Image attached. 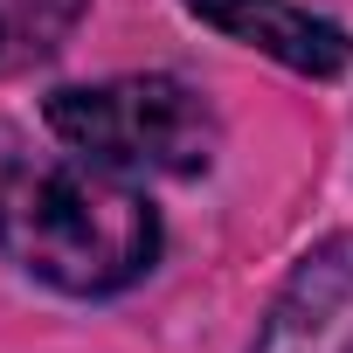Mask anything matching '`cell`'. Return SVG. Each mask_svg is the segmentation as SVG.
<instances>
[{"label":"cell","mask_w":353,"mask_h":353,"mask_svg":"<svg viewBox=\"0 0 353 353\" xmlns=\"http://www.w3.org/2000/svg\"><path fill=\"white\" fill-rule=\"evenodd\" d=\"M0 256L63 298H118L159 263V208L83 152L0 173Z\"/></svg>","instance_id":"6da1fadb"},{"label":"cell","mask_w":353,"mask_h":353,"mask_svg":"<svg viewBox=\"0 0 353 353\" xmlns=\"http://www.w3.org/2000/svg\"><path fill=\"white\" fill-rule=\"evenodd\" d=\"M42 118L70 152H83V159L111 166V173H132V181H145V173H166V181L208 173L215 145H222L215 104L194 83L166 77V70L49 90Z\"/></svg>","instance_id":"7a4b0ae2"},{"label":"cell","mask_w":353,"mask_h":353,"mask_svg":"<svg viewBox=\"0 0 353 353\" xmlns=\"http://www.w3.org/2000/svg\"><path fill=\"white\" fill-rule=\"evenodd\" d=\"M250 353H353V229L298 256Z\"/></svg>","instance_id":"3957f363"},{"label":"cell","mask_w":353,"mask_h":353,"mask_svg":"<svg viewBox=\"0 0 353 353\" xmlns=\"http://www.w3.org/2000/svg\"><path fill=\"white\" fill-rule=\"evenodd\" d=\"M181 8L201 28H215V35H229V42H243V49H256L298 77L332 83L353 70V35L339 21L298 8V0H181Z\"/></svg>","instance_id":"277c9868"},{"label":"cell","mask_w":353,"mask_h":353,"mask_svg":"<svg viewBox=\"0 0 353 353\" xmlns=\"http://www.w3.org/2000/svg\"><path fill=\"white\" fill-rule=\"evenodd\" d=\"M90 0H0V77H21L35 63H49L77 21H83Z\"/></svg>","instance_id":"5b68a950"}]
</instances>
